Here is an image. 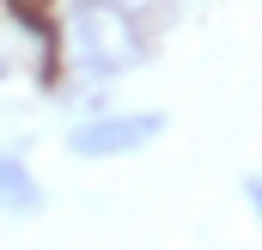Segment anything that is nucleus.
I'll return each instance as SVG.
<instances>
[{
    "instance_id": "1",
    "label": "nucleus",
    "mask_w": 262,
    "mask_h": 250,
    "mask_svg": "<svg viewBox=\"0 0 262 250\" xmlns=\"http://www.w3.org/2000/svg\"><path fill=\"white\" fill-rule=\"evenodd\" d=\"M55 31L79 79H122L134 67H146L159 49V12L128 6V0H73Z\"/></svg>"
},
{
    "instance_id": "2",
    "label": "nucleus",
    "mask_w": 262,
    "mask_h": 250,
    "mask_svg": "<svg viewBox=\"0 0 262 250\" xmlns=\"http://www.w3.org/2000/svg\"><path fill=\"white\" fill-rule=\"evenodd\" d=\"M159 134H165V110H98L67 128V153L73 159H128L140 147H152Z\"/></svg>"
},
{
    "instance_id": "3",
    "label": "nucleus",
    "mask_w": 262,
    "mask_h": 250,
    "mask_svg": "<svg viewBox=\"0 0 262 250\" xmlns=\"http://www.w3.org/2000/svg\"><path fill=\"white\" fill-rule=\"evenodd\" d=\"M0 207H6L12 220L43 214V183L31 177V165H25L18 153H0Z\"/></svg>"
},
{
    "instance_id": "4",
    "label": "nucleus",
    "mask_w": 262,
    "mask_h": 250,
    "mask_svg": "<svg viewBox=\"0 0 262 250\" xmlns=\"http://www.w3.org/2000/svg\"><path fill=\"white\" fill-rule=\"evenodd\" d=\"M244 201H250V214L262 220V171H256V177H244Z\"/></svg>"
}]
</instances>
